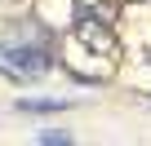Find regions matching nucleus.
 <instances>
[{
  "instance_id": "nucleus-1",
  "label": "nucleus",
  "mask_w": 151,
  "mask_h": 146,
  "mask_svg": "<svg viewBox=\"0 0 151 146\" xmlns=\"http://www.w3.org/2000/svg\"><path fill=\"white\" fill-rule=\"evenodd\" d=\"M76 36H80L89 49H98V53H111V49H116L111 27H107L102 18H93V14H80V18H76Z\"/></svg>"
},
{
  "instance_id": "nucleus-3",
  "label": "nucleus",
  "mask_w": 151,
  "mask_h": 146,
  "mask_svg": "<svg viewBox=\"0 0 151 146\" xmlns=\"http://www.w3.org/2000/svg\"><path fill=\"white\" fill-rule=\"evenodd\" d=\"M40 142H45V146H67L71 137H67V133H49V128H45V133H40Z\"/></svg>"
},
{
  "instance_id": "nucleus-2",
  "label": "nucleus",
  "mask_w": 151,
  "mask_h": 146,
  "mask_svg": "<svg viewBox=\"0 0 151 146\" xmlns=\"http://www.w3.org/2000/svg\"><path fill=\"white\" fill-rule=\"evenodd\" d=\"M18 111H67V102H58V98H40V102H18Z\"/></svg>"
}]
</instances>
